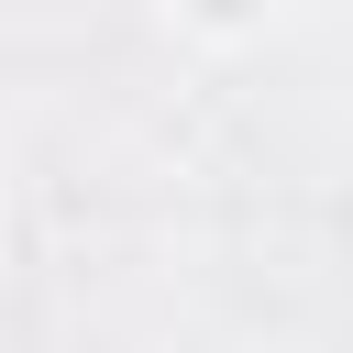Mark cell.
Returning <instances> with one entry per match:
<instances>
[{
	"instance_id": "1",
	"label": "cell",
	"mask_w": 353,
	"mask_h": 353,
	"mask_svg": "<svg viewBox=\"0 0 353 353\" xmlns=\"http://www.w3.org/2000/svg\"><path fill=\"white\" fill-rule=\"evenodd\" d=\"M276 11L287 0H165V22L199 44H254V33H276Z\"/></svg>"
}]
</instances>
